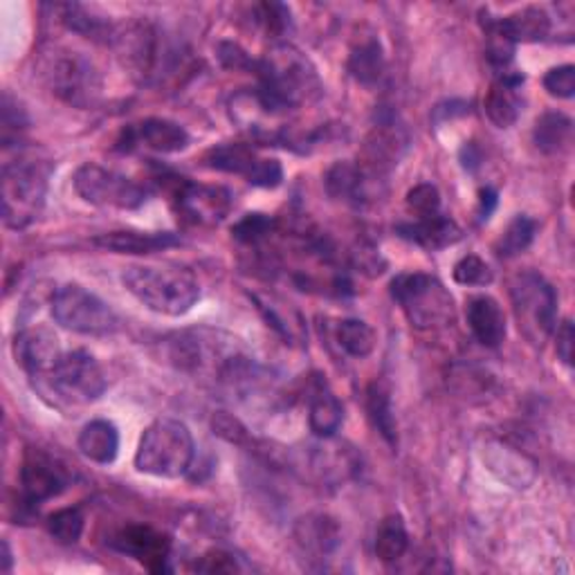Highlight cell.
Segmentation results:
<instances>
[{
	"label": "cell",
	"instance_id": "cell-44",
	"mask_svg": "<svg viewBox=\"0 0 575 575\" xmlns=\"http://www.w3.org/2000/svg\"><path fill=\"white\" fill-rule=\"evenodd\" d=\"M0 571H3V573L12 571V551H10L8 539H3V566H0Z\"/></svg>",
	"mask_w": 575,
	"mask_h": 575
},
{
	"label": "cell",
	"instance_id": "cell-31",
	"mask_svg": "<svg viewBox=\"0 0 575 575\" xmlns=\"http://www.w3.org/2000/svg\"><path fill=\"white\" fill-rule=\"evenodd\" d=\"M571 131L573 122L564 112H544L535 122L533 140L542 153H557L568 145Z\"/></svg>",
	"mask_w": 575,
	"mask_h": 575
},
{
	"label": "cell",
	"instance_id": "cell-9",
	"mask_svg": "<svg viewBox=\"0 0 575 575\" xmlns=\"http://www.w3.org/2000/svg\"><path fill=\"white\" fill-rule=\"evenodd\" d=\"M75 191L95 207L131 211L147 202L149 191L133 178L101 165H81L75 174Z\"/></svg>",
	"mask_w": 575,
	"mask_h": 575
},
{
	"label": "cell",
	"instance_id": "cell-25",
	"mask_svg": "<svg viewBox=\"0 0 575 575\" xmlns=\"http://www.w3.org/2000/svg\"><path fill=\"white\" fill-rule=\"evenodd\" d=\"M344 423V407L326 383L317 380L308 400V425L319 438H330Z\"/></svg>",
	"mask_w": 575,
	"mask_h": 575
},
{
	"label": "cell",
	"instance_id": "cell-11",
	"mask_svg": "<svg viewBox=\"0 0 575 575\" xmlns=\"http://www.w3.org/2000/svg\"><path fill=\"white\" fill-rule=\"evenodd\" d=\"M174 198L178 214L194 225H218L232 209V194L225 187L196 185L185 178H178Z\"/></svg>",
	"mask_w": 575,
	"mask_h": 575
},
{
	"label": "cell",
	"instance_id": "cell-19",
	"mask_svg": "<svg viewBox=\"0 0 575 575\" xmlns=\"http://www.w3.org/2000/svg\"><path fill=\"white\" fill-rule=\"evenodd\" d=\"M466 317L473 335L486 349H497L506 339V315L499 301L490 295H479L468 301Z\"/></svg>",
	"mask_w": 575,
	"mask_h": 575
},
{
	"label": "cell",
	"instance_id": "cell-34",
	"mask_svg": "<svg viewBox=\"0 0 575 575\" xmlns=\"http://www.w3.org/2000/svg\"><path fill=\"white\" fill-rule=\"evenodd\" d=\"M277 222L266 216V214H248L244 216L235 227H232V235L237 241L246 244V246H257L261 241H266L272 232H275Z\"/></svg>",
	"mask_w": 575,
	"mask_h": 575
},
{
	"label": "cell",
	"instance_id": "cell-14",
	"mask_svg": "<svg viewBox=\"0 0 575 575\" xmlns=\"http://www.w3.org/2000/svg\"><path fill=\"white\" fill-rule=\"evenodd\" d=\"M14 358L32 378H48L61 358L59 339L46 326L26 328L14 339Z\"/></svg>",
	"mask_w": 575,
	"mask_h": 575
},
{
	"label": "cell",
	"instance_id": "cell-29",
	"mask_svg": "<svg viewBox=\"0 0 575 575\" xmlns=\"http://www.w3.org/2000/svg\"><path fill=\"white\" fill-rule=\"evenodd\" d=\"M367 412L374 423V427L380 432V436L396 447L398 445V423L394 416L391 394L383 383H374L367 389Z\"/></svg>",
	"mask_w": 575,
	"mask_h": 575
},
{
	"label": "cell",
	"instance_id": "cell-12",
	"mask_svg": "<svg viewBox=\"0 0 575 575\" xmlns=\"http://www.w3.org/2000/svg\"><path fill=\"white\" fill-rule=\"evenodd\" d=\"M70 486L68 470L41 449H30L21 468V488L28 506H41Z\"/></svg>",
	"mask_w": 575,
	"mask_h": 575
},
{
	"label": "cell",
	"instance_id": "cell-37",
	"mask_svg": "<svg viewBox=\"0 0 575 575\" xmlns=\"http://www.w3.org/2000/svg\"><path fill=\"white\" fill-rule=\"evenodd\" d=\"M544 88L551 97L571 99L575 95V68L571 63L551 68L544 77Z\"/></svg>",
	"mask_w": 575,
	"mask_h": 575
},
{
	"label": "cell",
	"instance_id": "cell-1",
	"mask_svg": "<svg viewBox=\"0 0 575 575\" xmlns=\"http://www.w3.org/2000/svg\"><path fill=\"white\" fill-rule=\"evenodd\" d=\"M259 101L272 112L281 115L310 103L321 97L324 86L313 61L290 43L275 46L257 63Z\"/></svg>",
	"mask_w": 575,
	"mask_h": 575
},
{
	"label": "cell",
	"instance_id": "cell-30",
	"mask_svg": "<svg viewBox=\"0 0 575 575\" xmlns=\"http://www.w3.org/2000/svg\"><path fill=\"white\" fill-rule=\"evenodd\" d=\"M409 548V535L400 515H389L380 522L376 533V557L385 564H394L405 557Z\"/></svg>",
	"mask_w": 575,
	"mask_h": 575
},
{
	"label": "cell",
	"instance_id": "cell-42",
	"mask_svg": "<svg viewBox=\"0 0 575 575\" xmlns=\"http://www.w3.org/2000/svg\"><path fill=\"white\" fill-rule=\"evenodd\" d=\"M573 341H575V333H573V324L568 319L562 321V326L557 328V358L571 367L573 365Z\"/></svg>",
	"mask_w": 575,
	"mask_h": 575
},
{
	"label": "cell",
	"instance_id": "cell-17",
	"mask_svg": "<svg viewBox=\"0 0 575 575\" xmlns=\"http://www.w3.org/2000/svg\"><path fill=\"white\" fill-rule=\"evenodd\" d=\"M398 237L405 241H412L425 250H445L454 244L462 241L464 232L449 216H432V218H420L414 222H400L396 227Z\"/></svg>",
	"mask_w": 575,
	"mask_h": 575
},
{
	"label": "cell",
	"instance_id": "cell-21",
	"mask_svg": "<svg viewBox=\"0 0 575 575\" xmlns=\"http://www.w3.org/2000/svg\"><path fill=\"white\" fill-rule=\"evenodd\" d=\"M339 526L328 515H308L295 526V542L315 559L328 557L339 546Z\"/></svg>",
	"mask_w": 575,
	"mask_h": 575
},
{
	"label": "cell",
	"instance_id": "cell-26",
	"mask_svg": "<svg viewBox=\"0 0 575 575\" xmlns=\"http://www.w3.org/2000/svg\"><path fill=\"white\" fill-rule=\"evenodd\" d=\"M59 12H61V23L70 32L81 34L90 41L112 43L115 34H118V30H115V26L108 21V17L101 14L95 8L79 6V3H68V6H59Z\"/></svg>",
	"mask_w": 575,
	"mask_h": 575
},
{
	"label": "cell",
	"instance_id": "cell-16",
	"mask_svg": "<svg viewBox=\"0 0 575 575\" xmlns=\"http://www.w3.org/2000/svg\"><path fill=\"white\" fill-rule=\"evenodd\" d=\"M486 30L515 43H537L551 34V19L542 8H524L504 19H486Z\"/></svg>",
	"mask_w": 575,
	"mask_h": 575
},
{
	"label": "cell",
	"instance_id": "cell-39",
	"mask_svg": "<svg viewBox=\"0 0 575 575\" xmlns=\"http://www.w3.org/2000/svg\"><path fill=\"white\" fill-rule=\"evenodd\" d=\"M196 571H200V573H237V571H241V566L232 553H227L222 548H211L196 562Z\"/></svg>",
	"mask_w": 575,
	"mask_h": 575
},
{
	"label": "cell",
	"instance_id": "cell-35",
	"mask_svg": "<svg viewBox=\"0 0 575 575\" xmlns=\"http://www.w3.org/2000/svg\"><path fill=\"white\" fill-rule=\"evenodd\" d=\"M454 281L462 286H490L495 275L490 270V266L477 257V255H468L462 261L454 266Z\"/></svg>",
	"mask_w": 575,
	"mask_h": 575
},
{
	"label": "cell",
	"instance_id": "cell-23",
	"mask_svg": "<svg viewBox=\"0 0 575 575\" xmlns=\"http://www.w3.org/2000/svg\"><path fill=\"white\" fill-rule=\"evenodd\" d=\"M79 452L92 464L108 466L118 458L120 432L110 420H90L79 434Z\"/></svg>",
	"mask_w": 575,
	"mask_h": 575
},
{
	"label": "cell",
	"instance_id": "cell-20",
	"mask_svg": "<svg viewBox=\"0 0 575 575\" xmlns=\"http://www.w3.org/2000/svg\"><path fill=\"white\" fill-rule=\"evenodd\" d=\"M125 136L129 142L145 145L158 153H178L189 147V133L180 125L165 118H149L138 127L127 129Z\"/></svg>",
	"mask_w": 575,
	"mask_h": 575
},
{
	"label": "cell",
	"instance_id": "cell-3",
	"mask_svg": "<svg viewBox=\"0 0 575 575\" xmlns=\"http://www.w3.org/2000/svg\"><path fill=\"white\" fill-rule=\"evenodd\" d=\"M196 443L189 427L176 418L153 420L138 445L136 468L160 479L185 477L194 464Z\"/></svg>",
	"mask_w": 575,
	"mask_h": 575
},
{
	"label": "cell",
	"instance_id": "cell-13",
	"mask_svg": "<svg viewBox=\"0 0 575 575\" xmlns=\"http://www.w3.org/2000/svg\"><path fill=\"white\" fill-rule=\"evenodd\" d=\"M112 546L131 555L140 564H145L153 573H165L169 553H171V539L162 533L156 531L153 526L145 524H129L122 528L112 539Z\"/></svg>",
	"mask_w": 575,
	"mask_h": 575
},
{
	"label": "cell",
	"instance_id": "cell-18",
	"mask_svg": "<svg viewBox=\"0 0 575 575\" xmlns=\"http://www.w3.org/2000/svg\"><path fill=\"white\" fill-rule=\"evenodd\" d=\"M101 250L115 255H153L180 246V237L171 232H138V229H122V232H108L92 239Z\"/></svg>",
	"mask_w": 575,
	"mask_h": 575
},
{
	"label": "cell",
	"instance_id": "cell-10",
	"mask_svg": "<svg viewBox=\"0 0 575 575\" xmlns=\"http://www.w3.org/2000/svg\"><path fill=\"white\" fill-rule=\"evenodd\" d=\"M46 380L59 398L75 405L99 400L108 387L99 363L83 349L61 354L59 363Z\"/></svg>",
	"mask_w": 575,
	"mask_h": 575
},
{
	"label": "cell",
	"instance_id": "cell-33",
	"mask_svg": "<svg viewBox=\"0 0 575 575\" xmlns=\"http://www.w3.org/2000/svg\"><path fill=\"white\" fill-rule=\"evenodd\" d=\"M86 517L81 508H61L48 517L50 535L61 544H75L81 539Z\"/></svg>",
	"mask_w": 575,
	"mask_h": 575
},
{
	"label": "cell",
	"instance_id": "cell-27",
	"mask_svg": "<svg viewBox=\"0 0 575 575\" xmlns=\"http://www.w3.org/2000/svg\"><path fill=\"white\" fill-rule=\"evenodd\" d=\"M385 50L378 39H363L354 46L349 57V72L358 83L367 88L376 86L385 75Z\"/></svg>",
	"mask_w": 575,
	"mask_h": 575
},
{
	"label": "cell",
	"instance_id": "cell-4",
	"mask_svg": "<svg viewBox=\"0 0 575 575\" xmlns=\"http://www.w3.org/2000/svg\"><path fill=\"white\" fill-rule=\"evenodd\" d=\"M50 165L37 158H17L3 167V220L10 229L30 227L48 194Z\"/></svg>",
	"mask_w": 575,
	"mask_h": 575
},
{
	"label": "cell",
	"instance_id": "cell-2",
	"mask_svg": "<svg viewBox=\"0 0 575 575\" xmlns=\"http://www.w3.org/2000/svg\"><path fill=\"white\" fill-rule=\"evenodd\" d=\"M122 284L140 304L167 317L187 315L200 299L198 281L185 268L131 266L125 270Z\"/></svg>",
	"mask_w": 575,
	"mask_h": 575
},
{
	"label": "cell",
	"instance_id": "cell-36",
	"mask_svg": "<svg viewBox=\"0 0 575 575\" xmlns=\"http://www.w3.org/2000/svg\"><path fill=\"white\" fill-rule=\"evenodd\" d=\"M407 209L416 216V220L438 216L440 214V194H438V189L434 185H429V182L416 185L407 194Z\"/></svg>",
	"mask_w": 575,
	"mask_h": 575
},
{
	"label": "cell",
	"instance_id": "cell-28",
	"mask_svg": "<svg viewBox=\"0 0 575 575\" xmlns=\"http://www.w3.org/2000/svg\"><path fill=\"white\" fill-rule=\"evenodd\" d=\"M335 339L344 354L358 360L371 356L378 341L376 330L363 319H341L335 328Z\"/></svg>",
	"mask_w": 575,
	"mask_h": 575
},
{
	"label": "cell",
	"instance_id": "cell-7",
	"mask_svg": "<svg viewBox=\"0 0 575 575\" xmlns=\"http://www.w3.org/2000/svg\"><path fill=\"white\" fill-rule=\"evenodd\" d=\"M52 317L66 330L106 337L120 328L115 310L79 284H66L52 295Z\"/></svg>",
	"mask_w": 575,
	"mask_h": 575
},
{
	"label": "cell",
	"instance_id": "cell-41",
	"mask_svg": "<svg viewBox=\"0 0 575 575\" xmlns=\"http://www.w3.org/2000/svg\"><path fill=\"white\" fill-rule=\"evenodd\" d=\"M28 127V115L23 110V106L10 95H3V140H10V133L14 131L19 136V131H23Z\"/></svg>",
	"mask_w": 575,
	"mask_h": 575
},
{
	"label": "cell",
	"instance_id": "cell-5",
	"mask_svg": "<svg viewBox=\"0 0 575 575\" xmlns=\"http://www.w3.org/2000/svg\"><path fill=\"white\" fill-rule=\"evenodd\" d=\"M391 297L403 308L412 326L420 330L445 328L454 321L456 306L452 293L432 275L403 272L391 281Z\"/></svg>",
	"mask_w": 575,
	"mask_h": 575
},
{
	"label": "cell",
	"instance_id": "cell-38",
	"mask_svg": "<svg viewBox=\"0 0 575 575\" xmlns=\"http://www.w3.org/2000/svg\"><path fill=\"white\" fill-rule=\"evenodd\" d=\"M259 23L272 37H281L290 28V10L281 3L259 6Z\"/></svg>",
	"mask_w": 575,
	"mask_h": 575
},
{
	"label": "cell",
	"instance_id": "cell-32",
	"mask_svg": "<svg viewBox=\"0 0 575 575\" xmlns=\"http://www.w3.org/2000/svg\"><path fill=\"white\" fill-rule=\"evenodd\" d=\"M535 232H537V222L526 216V214H519L515 216L508 227L504 229V235L499 237V241L495 244V252L497 257L502 259H513L522 252H526L535 239Z\"/></svg>",
	"mask_w": 575,
	"mask_h": 575
},
{
	"label": "cell",
	"instance_id": "cell-43",
	"mask_svg": "<svg viewBox=\"0 0 575 575\" xmlns=\"http://www.w3.org/2000/svg\"><path fill=\"white\" fill-rule=\"evenodd\" d=\"M495 207H497V191L493 187H486L479 198V218L488 220L490 214L495 211Z\"/></svg>",
	"mask_w": 575,
	"mask_h": 575
},
{
	"label": "cell",
	"instance_id": "cell-15",
	"mask_svg": "<svg viewBox=\"0 0 575 575\" xmlns=\"http://www.w3.org/2000/svg\"><path fill=\"white\" fill-rule=\"evenodd\" d=\"M522 83L524 75L522 72H504L497 77L493 88L486 95V112L495 127L499 129H510L524 110V99H522Z\"/></svg>",
	"mask_w": 575,
	"mask_h": 575
},
{
	"label": "cell",
	"instance_id": "cell-24",
	"mask_svg": "<svg viewBox=\"0 0 575 575\" xmlns=\"http://www.w3.org/2000/svg\"><path fill=\"white\" fill-rule=\"evenodd\" d=\"M261 162L264 158H259L255 149L239 142H222L205 153V165L209 169L244 176L248 182L255 180Z\"/></svg>",
	"mask_w": 575,
	"mask_h": 575
},
{
	"label": "cell",
	"instance_id": "cell-6",
	"mask_svg": "<svg viewBox=\"0 0 575 575\" xmlns=\"http://www.w3.org/2000/svg\"><path fill=\"white\" fill-rule=\"evenodd\" d=\"M510 299L524 337L535 347H544L557 324V295L553 286L542 275L526 270L513 279Z\"/></svg>",
	"mask_w": 575,
	"mask_h": 575
},
{
	"label": "cell",
	"instance_id": "cell-8",
	"mask_svg": "<svg viewBox=\"0 0 575 575\" xmlns=\"http://www.w3.org/2000/svg\"><path fill=\"white\" fill-rule=\"evenodd\" d=\"M43 79L59 99L77 108L92 106L101 92V79L92 61L63 48L43 57Z\"/></svg>",
	"mask_w": 575,
	"mask_h": 575
},
{
	"label": "cell",
	"instance_id": "cell-40",
	"mask_svg": "<svg viewBox=\"0 0 575 575\" xmlns=\"http://www.w3.org/2000/svg\"><path fill=\"white\" fill-rule=\"evenodd\" d=\"M218 59L229 70H252V72H257V63H259L239 43H232V41L218 43Z\"/></svg>",
	"mask_w": 575,
	"mask_h": 575
},
{
	"label": "cell",
	"instance_id": "cell-22",
	"mask_svg": "<svg viewBox=\"0 0 575 575\" xmlns=\"http://www.w3.org/2000/svg\"><path fill=\"white\" fill-rule=\"evenodd\" d=\"M369 174L356 162H337L326 171L324 185L330 198L347 205H363L369 198Z\"/></svg>",
	"mask_w": 575,
	"mask_h": 575
}]
</instances>
